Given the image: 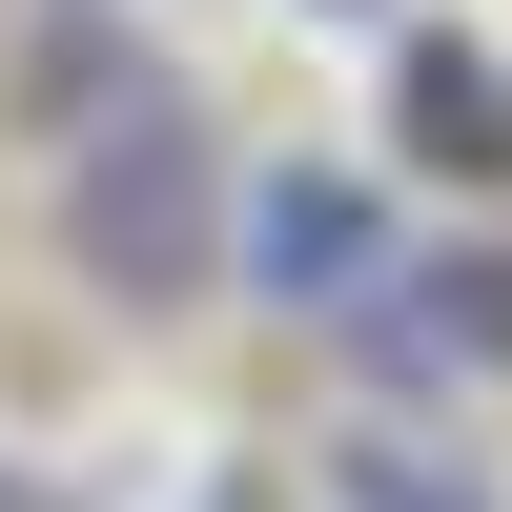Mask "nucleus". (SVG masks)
Here are the masks:
<instances>
[{"label": "nucleus", "instance_id": "1", "mask_svg": "<svg viewBox=\"0 0 512 512\" xmlns=\"http://www.w3.org/2000/svg\"><path fill=\"white\" fill-rule=\"evenodd\" d=\"M205 246H226V164H205V103H185V82L62 144V267L103 287V308H185Z\"/></svg>", "mask_w": 512, "mask_h": 512}, {"label": "nucleus", "instance_id": "2", "mask_svg": "<svg viewBox=\"0 0 512 512\" xmlns=\"http://www.w3.org/2000/svg\"><path fill=\"white\" fill-rule=\"evenodd\" d=\"M246 267H267V308H349V287H390V205H369L349 164H267Z\"/></svg>", "mask_w": 512, "mask_h": 512}, {"label": "nucleus", "instance_id": "3", "mask_svg": "<svg viewBox=\"0 0 512 512\" xmlns=\"http://www.w3.org/2000/svg\"><path fill=\"white\" fill-rule=\"evenodd\" d=\"M0 103L41 123V144H82V123H123V103H164V62L103 21V0H21L0 21Z\"/></svg>", "mask_w": 512, "mask_h": 512}, {"label": "nucleus", "instance_id": "4", "mask_svg": "<svg viewBox=\"0 0 512 512\" xmlns=\"http://www.w3.org/2000/svg\"><path fill=\"white\" fill-rule=\"evenodd\" d=\"M410 123H431V164H512V103H492V62H451V41H410Z\"/></svg>", "mask_w": 512, "mask_h": 512}, {"label": "nucleus", "instance_id": "5", "mask_svg": "<svg viewBox=\"0 0 512 512\" xmlns=\"http://www.w3.org/2000/svg\"><path fill=\"white\" fill-rule=\"evenodd\" d=\"M328 512H492L472 472H431V451H390V431H369V451H328Z\"/></svg>", "mask_w": 512, "mask_h": 512}]
</instances>
